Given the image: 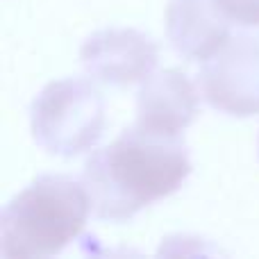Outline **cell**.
<instances>
[{"label": "cell", "instance_id": "6", "mask_svg": "<svg viewBox=\"0 0 259 259\" xmlns=\"http://www.w3.org/2000/svg\"><path fill=\"white\" fill-rule=\"evenodd\" d=\"M200 96L182 71L166 68L141 82L137 94V123L159 137H182L196 121Z\"/></svg>", "mask_w": 259, "mask_h": 259}, {"label": "cell", "instance_id": "7", "mask_svg": "<svg viewBox=\"0 0 259 259\" xmlns=\"http://www.w3.org/2000/svg\"><path fill=\"white\" fill-rule=\"evenodd\" d=\"M232 25L214 0H170L166 7V36L175 53L189 62H205L228 41Z\"/></svg>", "mask_w": 259, "mask_h": 259}, {"label": "cell", "instance_id": "8", "mask_svg": "<svg viewBox=\"0 0 259 259\" xmlns=\"http://www.w3.org/2000/svg\"><path fill=\"white\" fill-rule=\"evenodd\" d=\"M214 5L230 25L259 27V0H214Z\"/></svg>", "mask_w": 259, "mask_h": 259}, {"label": "cell", "instance_id": "4", "mask_svg": "<svg viewBox=\"0 0 259 259\" xmlns=\"http://www.w3.org/2000/svg\"><path fill=\"white\" fill-rule=\"evenodd\" d=\"M198 84L219 112L239 118L259 114V36L230 34L202 62Z\"/></svg>", "mask_w": 259, "mask_h": 259}, {"label": "cell", "instance_id": "1", "mask_svg": "<svg viewBox=\"0 0 259 259\" xmlns=\"http://www.w3.org/2000/svg\"><path fill=\"white\" fill-rule=\"evenodd\" d=\"M189 175L191 159L182 137H159L132 125L84 161L82 182L96 219L125 223L175 193Z\"/></svg>", "mask_w": 259, "mask_h": 259}, {"label": "cell", "instance_id": "5", "mask_svg": "<svg viewBox=\"0 0 259 259\" xmlns=\"http://www.w3.org/2000/svg\"><path fill=\"white\" fill-rule=\"evenodd\" d=\"M80 62L94 80L125 89L152 75L159 62V46L152 36L132 27H107L87 36Z\"/></svg>", "mask_w": 259, "mask_h": 259}, {"label": "cell", "instance_id": "2", "mask_svg": "<svg viewBox=\"0 0 259 259\" xmlns=\"http://www.w3.org/2000/svg\"><path fill=\"white\" fill-rule=\"evenodd\" d=\"M84 182L71 175L34 178L0 214V252L5 259L53 257L84 230L91 214Z\"/></svg>", "mask_w": 259, "mask_h": 259}, {"label": "cell", "instance_id": "3", "mask_svg": "<svg viewBox=\"0 0 259 259\" xmlns=\"http://www.w3.org/2000/svg\"><path fill=\"white\" fill-rule=\"evenodd\" d=\"M32 137L46 152L77 157L100 141L107 125L100 89L82 77H64L46 84L30 109Z\"/></svg>", "mask_w": 259, "mask_h": 259}]
</instances>
